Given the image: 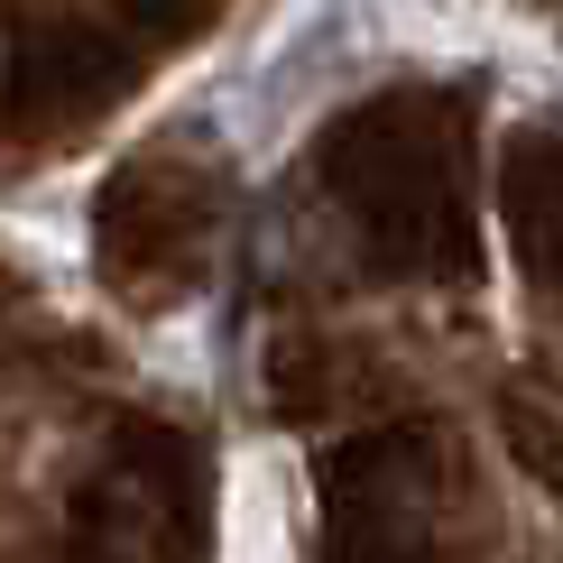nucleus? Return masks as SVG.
Listing matches in <instances>:
<instances>
[{"mask_svg": "<svg viewBox=\"0 0 563 563\" xmlns=\"http://www.w3.org/2000/svg\"><path fill=\"white\" fill-rule=\"evenodd\" d=\"M508 443L536 481L563 489V388H508Z\"/></svg>", "mask_w": 563, "mask_h": 563, "instance_id": "1", "label": "nucleus"}]
</instances>
